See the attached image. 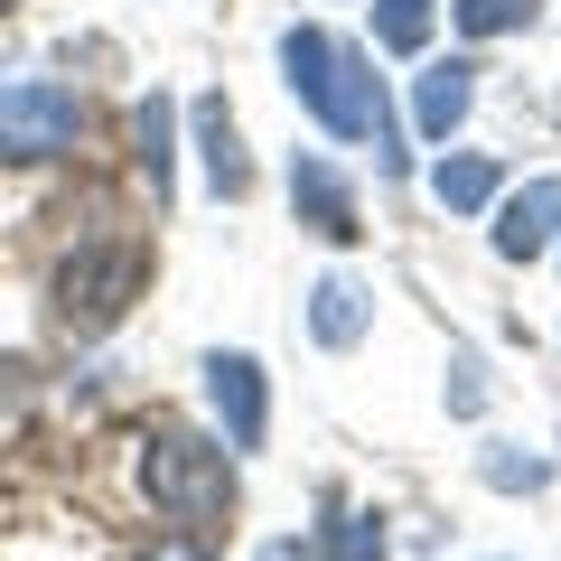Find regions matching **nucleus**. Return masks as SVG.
I'll return each instance as SVG.
<instances>
[{
  "label": "nucleus",
  "instance_id": "nucleus-1",
  "mask_svg": "<svg viewBox=\"0 0 561 561\" xmlns=\"http://www.w3.org/2000/svg\"><path fill=\"white\" fill-rule=\"evenodd\" d=\"M280 76L309 113L328 122L337 140H375V160L402 169V140H393V113H383V84L365 76V57L328 28H280Z\"/></svg>",
  "mask_w": 561,
  "mask_h": 561
},
{
  "label": "nucleus",
  "instance_id": "nucleus-2",
  "mask_svg": "<svg viewBox=\"0 0 561 561\" xmlns=\"http://www.w3.org/2000/svg\"><path fill=\"white\" fill-rule=\"evenodd\" d=\"M140 280H150V253H140L131 234L84 243L76 262H57V319L76 328V337H103V328L140 300Z\"/></svg>",
  "mask_w": 561,
  "mask_h": 561
},
{
  "label": "nucleus",
  "instance_id": "nucleus-3",
  "mask_svg": "<svg viewBox=\"0 0 561 561\" xmlns=\"http://www.w3.org/2000/svg\"><path fill=\"white\" fill-rule=\"evenodd\" d=\"M140 486H150L160 515L206 524V515H225V496H234V468H225V449L197 440V431H160V440L140 449Z\"/></svg>",
  "mask_w": 561,
  "mask_h": 561
},
{
  "label": "nucleus",
  "instance_id": "nucleus-4",
  "mask_svg": "<svg viewBox=\"0 0 561 561\" xmlns=\"http://www.w3.org/2000/svg\"><path fill=\"white\" fill-rule=\"evenodd\" d=\"M76 131H84L76 84H47V76L0 84V160H57V150H76Z\"/></svg>",
  "mask_w": 561,
  "mask_h": 561
},
{
  "label": "nucleus",
  "instance_id": "nucleus-5",
  "mask_svg": "<svg viewBox=\"0 0 561 561\" xmlns=\"http://www.w3.org/2000/svg\"><path fill=\"white\" fill-rule=\"evenodd\" d=\"M206 402H216V421H225V449H262V431H272V393H262V365L253 356L216 346V356H206Z\"/></svg>",
  "mask_w": 561,
  "mask_h": 561
},
{
  "label": "nucleus",
  "instance_id": "nucleus-6",
  "mask_svg": "<svg viewBox=\"0 0 561 561\" xmlns=\"http://www.w3.org/2000/svg\"><path fill=\"white\" fill-rule=\"evenodd\" d=\"M290 206H300V225H309V234H328V243H356L365 234V225H356V187H346L319 150L290 160Z\"/></svg>",
  "mask_w": 561,
  "mask_h": 561
},
{
  "label": "nucleus",
  "instance_id": "nucleus-7",
  "mask_svg": "<svg viewBox=\"0 0 561 561\" xmlns=\"http://www.w3.org/2000/svg\"><path fill=\"white\" fill-rule=\"evenodd\" d=\"M552 234H561V179H534V187H515V197L496 206V253L505 262L552 253Z\"/></svg>",
  "mask_w": 561,
  "mask_h": 561
},
{
  "label": "nucleus",
  "instance_id": "nucleus-8",
  "mask_svg": "<svg viewBox=\"0 0 561 561\" xmlns=\"http://www.w3.org/2000/svg\"><path fill=\"white\" fill-rule=\"evenodd\" d=\"M187 122H197V160H206V179H216V197H243V187H253V160H243V131H234V113H225V94H197Z\"/></svg>",
  "mask_w": 561,
  "mask_h": 561
},
{
  "label": "nucleus",
  "instance_id": "nucleus-9",
  "mask_svg": "<svg viewBox=\"0 0 561 561\" xmlns=\"http://www.w3.org/2000/svg\"><path fill=\"white\" fill-rule=\"evenodd\" d=\"M468 103H478V66H431V76H421V94H412V122H421V140H449L468 122Z\"/></svg>",
  "mask_w": 561,
  "mask_h": 561
},
{
  "label": "nucleus",
  "instance_id": "nucleus-10",
  "mask_svg": "<svg viewBox=\"0 0 561 561\" xmlns=\"http://www.w3.org/2000/svg\"><path fill=\"white\" fill-rule=\"evenodd\" d=\"M131 140H140V179H150V197H169V169H179V103L150 94L131 113Z\"/></svg>",
  "mask_w": 561,
  "mask_h": 561
},
{
  "label": "nucleus",
  "instance_id": "nucleus-11",
  "mask_svg": "<svg viewBox=\"0 0 561 561\" xmlns=\"http://www.w3.org/2000/svg\"><path fill=\"white\" fill-rule=\"evenodd\" d=\"M309 328H319V346H356V328H365V290L346 272H328L319 290H309Z\"/></svg>",
  "mask_w": 561,
  "mask_h": 561
},
{
  "label": "nucleus",
  "instance_id": "nucleus-12",
  "mask_svg": "<svg viewBox=\"0 0 561 561\" xmlns=\"http://www.w3.org/2000/svg\"><path fill=\"white\" fill-rule=\"evenodd\" d=\"M431 197L449 206V216H478L486 197H496V160H478V150H459V160L431 169Z\"/></svg>",
  "mask_w": 561,
  "mask_h": 561
},
{
  "label": "nucleus",
  "instance_id": "nucleus-13",
  "mask_svg": "<svg viewBox=\"0 0 561 561\" xmlns=\"http://www.w3.org/2000/svg\"><path fill=\"white\" fill-rule=\"evenodd\" d=\"M542 0H449V20L468 28V38H505V28H534Z\"/></svg>",
  "mask_w": 561,
  "mask_h": 561
},
{
  "label": "nucleus",
  "instance_id": "nucleus-14",
  "mask_svg": "<svg viewBox=\"0 0 561 561\" xmlns=\"http://www.w3.org/2000/svg\"><path fill=\"white\" fill-rule=\"evenodd\" d=\"M375 38L393 47V57H412V47L431 38V0H375Z\"/></svg>",
  "mask_w": 561,
  "mask_h": 561
},
{
  "label": "nucleus",
  "instance_id": "nucleus-15",
  "mask_svg": "<svg viewBox=\"0 0 561 561\" xmlns=\"http://www.w3.org/2000/svg\"><path fill=\"white\" fill-rule=\"evenodd\" d=\"M319 561H383V515H337L319 542Z\"/></svg>",
  "mask_w": 561,
  "mask_h": 561
},
{
  "label": "nucleus",
  "instance_id": "nucleus-16",
  "mask_svg": "<svg viewBox=\"0 0 561 561\" xmlns=\"http://www.w3.org/2000/svg\"><path fill=\"white\" fill-rule=\"evenodd\" d=\"M478 478H486V486H505V496H534V486L552 478V468H542V459H515V449H486V459H478Z\"/></svg>",
  "mask_w": 561,
  "mask_h": 561
},
{
  "label": "nucleus",
  "instance_id": "nucleus-17",
  "mask_svg": "<svg viewBox=\"0 0 561 561\" xmlns=\"http://www.w3.org/2000/svg\"><path fill=\"white\" fill-rule=\"evenodd\" d=\"M486 402V383H478V356H459L449 365V412H478Z\"/></svg>",
  "mask_w": 561,
  "mask_h": 561
},
{
  "label": "nucleus",
  "instance_id": "nucleus-18",
  "mask_svg": "<svg viewBox=\"0 0 561 561\" xmlns=\"http://www.w3.org/2000/svg\"><path fill=\"white\" fill-rule=\"evenodd\" d=\"M20 375H28V365H20V356L0 365V412H10V402H20Z\"/></svg>",
  "mask_w": 561,
  "mask_h": 561
},
{
  "label": "nucleus",
  "instance_id": "nucleus-19",
  "mask_svg": "<svg viewBox=\"0 0 561 561\" xmlns=\"http://www.w3.org/2000/svg\"><path fill=\"white\" fill-rule=\"evenodd\" d=\"M150 561H206V542H160Z\"/></svg>",
  "mask_w": 561,
  "mask_h": 561
},
{
  "label": "nucleus",
  "instance_id": "nucleus-20",
  "mask_svg": "<svg viewBox=\"0 0 561 561\" xmlns=\"http://www.w3.org/2000/svg\"><path fill=\"white\" fill-rule=\"evenodd\" d=\"M262 561H300V542H280V552H262Z\"/></svg>",
  "mask_w": 561,
  "mask_h": 561
},
{
  "label": "nucleus",
  "instance_id": "nucleus-21",
  "mask_svg": "<svg viewBox=\"0 0 561 561\" xmlns=\"http://www.w3.org/2000/svg\"><path fill=\"white\" fill-rule=\"evenodd\" d=\"M0 10H10V0H0Z\"/></svg>",
  "mask_w": 561,
  "mask_h": 561
}]
</instances>
